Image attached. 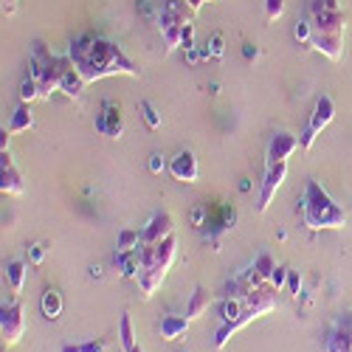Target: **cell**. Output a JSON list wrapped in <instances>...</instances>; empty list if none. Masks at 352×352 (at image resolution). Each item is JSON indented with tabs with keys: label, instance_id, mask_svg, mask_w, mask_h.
Wrapping results in <instances>:
<instances>
[{
	"label": "cell",
	"instance_id": "44",
	"mask_svg": "<svg viewBox=\"0 0 352 352\" xmlns=\"http://www.w3.org/2000/svg\"><path fill=\"white\" fill-rule=\"evenodd\" d=\"M130 352H144V346H135V349H130Z\"/></svg>",
	"mask_w": 352,
	"mask_h": 352
},
{
	"label": "cell",
	"instance_id": "27",
	"mask_svg": "<svg viewBox=\"0 0 352 352\" xmlns=\"http://www.w3.org/2000/svg\"><path fill=\"white\" fill-rule=\"evenodd\" d=\"M240 313H243V299H237V296H226V299H223V305H220V318H223V324H226V321L240 318Z\"/></svg>",
	"mask_w": 352,
	"mask_h": 352
},
{
	"label": "cell",
	"instance_id": "32",
	"mask_svg": "<svg viewBox=\"0 0 352 352\" xmlns=\"http://www.w3.org/2000/svg\"><path fill=\"white\" fill-rule=\"evenodd\" d=\"M48 248H51V243H45V240L34 243L32 248H28V262H32V265H43L45 256H48Z\"/></svg>",
	"mask_w": 352,
	"mask_h": 352
},
{
	"label": "cell",
	"instance_id": "23",
	"mask_svg": "<svg viewBox=\"0 0 352 352\" xmlns=\"http://www.w3.org/2000/svg\"><path fill=\"white\" fill-rule=\"evenodd\" d=\"M119 341H122V349L124 352H130V349L138 346L135 344V327H133V316L130 313H124L122 321H119Z\"/></svg>",
	"mask_w": 352,
	"mask_h": 352
},
{
	"label": "cell",
	"instance_id": "1",
	"mask_svg": "<svg viewBox=\"0 0 352 352\" xmlns=\"http://www.w3.org/2000/svg\"><path fill=\"white\" fill-rule=\"evenodd\" d=\"M74 68L82 74V79L91 85V82H99L104 76H138L141 71L135 68V63L130 56L116 45L113 40H104L99 34H79L68 51Z\"/></svg>",
	"mask_w": 352,
	"mask_h": 352
},
{
	"label": "cell",
	"instance_id": "26",
	"mask_svg": "<svg viewBox=\"0 0 352 352\" xmlns=\"http://www.w3.org/2000/svg\"><path fill=\"white\" fill-rule=\"evenodd\" d=\"M60 352H107V341L104 338H91V341H76V344H65Z\"/></svg>",
	"mask_w": 352,
	"mask_h": 352
},
{
	"label": "cell",
	"instance_id": "24",
	"mask_svg": "<svg viewBox=\"0 0 352 352\" xmlns=\"http://www.w3.org/2000/svg\"><path fill=\"white\" fill-rule=\"evenodd\" d=\"M251 265H254V271L259 274V279H262V282H268V279H271V274L276 271V259H274L268 251H262V254H256V259L251 262Z\"/></svg>",
	"mask_w": 352,
	"mask_h": 352
},
{
	"label": "cell",
	"instance_id": "45",
	"mask_svg": "<svg viewBox=\"0 0 352 352\" xmlns=\"http://www.w3.org/2000/svg\"><path fill=\"white\" fill-rule=\"evenodd\" d=\"M209 3H214V0H209Z\"/></svg>",
	"mask_w": 352,
	"mask_h": 352
},
{
	"label": "cell",
	"instance_id": "25",
	"mask_svg": "<svg viewBox=\"0 0 352 352\" xmlns=\"http://www.w3.org/2000/svg\"><path fill=\"white\" fill-rule=\"evenodd\" d=\"M141 248V231L135 228H122L119 240H116V251H135Z\"/></svg>",
	"mask_w": 352,
	"mask_h": 352
},
{
	"label": "cell",
	"instance_id": "43",
	"mask_svg": "<svg viewBox=\"0 0 352 352\" xmlns=\"http://www.w3.org/2000/svg\"><path fill=\"white\" fill-rule=\"evenodd\" d=\"M240 192H251V181H248V178L240 181Z\"/></svg>",
	"mask_w": 352,
	"mask_h": 352
},
{
	"label": "cell",
	"instance_id": "20",
	"mask_svg": "<svg viewBox=\"0 0 352 352\" xmlns=\"http://www.w3.org/2000/svg\"><path fill=\"white\" fill-rule=\"evenodd\" d=\"M212 307V293L206 290V287H195V293H192V299H189V307H186V316H189V321H195V318H200L203 313H206Z\"/></svg>",
	"mask_w": 352,
	"mask_h": 352
},
{
	"label": "cell",
	"instance_id": "8",
	"mask_svg": "<svg viewBox=\"0 0 352 352\" xmlns=\"http://www.w3.org/2000/svg\"><path fill=\"white\" fill-rule=\"evenodd\" d=\"M324 349L327 352H352V313L336 316L333 327L327 330V338H324Z\"/></svg>",
	"mask_w": 352,
	"mask_h": 352
},
{
	"label": "cell",
	"instance_id": "28",
	"mask_svg": "<svg viewBox=\"0 0 352 352\" xmlns=\"http://www.w3.org/2000/svg\"><path fill=\"white\" fill-rule=\"evenodd\" d=\"M141 116H144V122H146V127H150V130H161L164 116L158 113V107L153 102H141Z\"/></svg>",
	"mask_w": 352,
	"mask_h": 352
},
{
	"label": "cell",
	"instance_id": "30",
	"mask_svg": "<svg viewBox=\"0 0 352 352\" xmlns=\"http://www.w3.org/2000/svg\"><path fill=\"white\" fill-rule=\"evenodd\" d=\"M181 37H184V25H169V28H164L166 54H169L172 48H181Z\"/></svg>",
	"mask_w": 352,
	"mask_h": 352
},
{
	"label": "cell",
	"instance_id": "12",
	"mask_svg": "<svg viewBox=\"0 0 352 352\" xmlns=\"http://www.w3.org/2000/svg\"><path fill=\"white\" fill-rule=\"evenodd\" d=\"M0 189H3V195H23L25 192L23 172L14 166L9 150L0 153Z\"/></svg>",
	"mask_w": 352,
	"mask_h": 352
},
{
	"label": "cell",
	"instance_id": "34",
	"mask_svg": "<svg viewBox=\"0 0 352 352\" xmlns=\"http://www.w3.org/2000/svg\"><path fill=\"white\" fill-rule=\"evenodd\" d=\"M282 12H285V0H265V20L268 23L279 20Z\"/></svg>",
	"mask_w": 352,
	"mask_h": 352
},
{
	"label": "cell",
	"instance_id": "4",
	"mask_svg": "<svg viewBox=\"0 0 352 352\" xmlns=\"http://www.w3.org/2000/svg\"><path fill=\"white\" fill-rule=\"evenodd\" d=\"M276 287L271 285V282H262V285H256L248 296L243 299V313H240V318H234V321H226V324L217 330V336H214V346L217 349H223L226 344H228V338L231 336H237L243 327H248L251 321H256L259 316H265V313H271L274 307H276Z\"/></svg>",
	"mask_w": 352,
	"mask_h": 352
},
{
	"label": "cell",
	"instance_id": "10",
	"mask_svg": "<svg viewBox=\"0 0 352 352\" xmlns=\"http://www.w3.org/2000/svg\"><path fill=\"white\" fill-rule=\"evenodd\" d=\"M169 175L178 184H195L197 181V172H200V166H197V158H195V153L192 150H181L175 158H169Z\"/></svg>",
	"mask_w": 352,
	"mask_h": 352
},
{
	"label": "cell",
	"instance_id": "7",
	"mask_svg": "<svg viewBox=\"0 0 352 352\" xmlns=\"http://www.w3.org/2000/svg\"><path fill=\"white\" fill-rule=\"evenodd\" d=\"M94 130L99 135H107V138H122V133H124V116H122V107L116 104L113 99L102 102V113L96 116Z\"/></svg>",
	"mask_w": 352,
	"mask_h": 352
},
{
	"label": "cell",
	"instance_id": "31",
	"mask_svg": "<svg viewBox=\"0 0 352 352\" xmlns=\"http://www.w3.org/2000/svg\"><path fill=\"white\" fill-rule=\"evenodd\" d=\"M293 37H296L299 45H310V40H313V23L299 20L296 25H293Z\"/></svg>",
	"mask_w": 352,
	"mask_h": 352
},
{
	"label": "cell",
	"instance_id": "38",
	"mask_svg": "<svg viewBox=\"0 0 352 352\" xmlns=\"http://www.w3.org/2000/svg\"><path fill=\"white\" fill-rule=\"evenodd\" d=\"M164 166H169V164L164 161V153H153V155H150V172H153V175H161Z\"/></svg>",
	"mask_w": 352,
	"mask_h": 352
},
{
	"label": "cell",
	"instance_id": "17",
	"mask_svg": "<svg viewBox=\"0 0 352 352\" xmlns=\"http://www.w3.org/2000/svg\"><path fill=\"white\" fill-rule=\"evenodd\" d=\"M116 265H119L122 276L138 279V271H141V248H135V251H116Z\"/></svg>",
	"mask_w": 352,
	"mask_h": 352
},
{
	"label": "cell",
	"instance_id": "11",
	"mask_svg": "<svg viewBox=\"0 0 352 352\" xmlns=\"http://www.w3.org/2000/svg\"><path fill=\"white\" fill-rule=\"evenodd\" d=\"M302 146V138H296L293 133H274L271 135V141H268V166L271 164H282V161H287L293 153H296Z\"/></svg>",
	"mask_w": 352,
	"mask_h": 352
},
{
	"label": "cell",
	"instance_id": "19",
	"mask_svg": "<svg viewBox=\"0 0 352 352\" xmlns=\"http://www.w3.org/2000/svg\"><path fill=\"white\" fill-rule=\"evenodd\" d=\"M34 127V113H32V104L28 102H20L12 113V122H9V133H25V130H32Z\"/></svg>",
	"mask_w": 352,
	"mask_h": 352
},
{
	"label": "cell",
	"instance_id": "16",
	"mask_svg": "<svg viewBox=\"0 0 352 352\" xmlns=\"http://www.w3.org/2000/svg\"><path fill=\"white\" fill-rule=\"evenodd\" d=\"M344 12L341 9H330V12H321L313 14V32H341L344 34Z\"/></svg>",
	"mask_w": 352,
	"mask_h": 352
},
{
	"label": "cell",
	"instance_id": "9",
	"mask_svg": "<svg viewBox=\"0 0 352 352\" xmlns=\"http://www.w3.org/2000/svg\"><path fill=\"white\" fill-rule=\"evenodd\" d=\"M285 178H287V161L271 164V166L265 169V181H262V192H259V203H256V212H259V214L268 212L271 200L276 197V192H279V186L285 184Z\"/></svg>",
	"mask_w": 352,
	"mask_h": 352
},
{
	"label": "cell",
	"instance_id": "15",
	"mask_svg": "<svg viewBox=\"0 0 352 352\" xmlns=\"http://www.w3.org/2000/svg\"><path fill=\"white\" fill-rule=\"evenodd\" d=\"M189 316H175V313H169V316H164L161 321H158V333H161V338L164 341H178V338H184L186 333H189Z\"/></svg>",
	"mask_w": 352,
	"mask_h": 352
},
{
	"label": "cell",
	"instance_id": "37",
	"mask_svg": "<svg viewBox=\"0 0 352 352\" xmlns=\"http://www.w3.org/2000/svg\"><path fill=\"white\" fill-rule=\"evenodd\" d=\"M268 282H271V285H274L276 290L287 287V268H279V265H276V271L271 274V279H268Z\"/></svg>",
	"mask_w": 352,
	"mask_h": 352
},
{
	"label": "cell",
	"instance_id": "14",
	"mask_svg": "<svg viewBox=\"0 0 352 352\" xmlns=\"http://www.w3.org/2000/svg\"><path fill=\"white\" fill-rule=\"evenodd\" d=\"M310 45L316 51H321L333 63H338L341 56H344V34L341 32H313Z\"/></svg>",
	"mask_w": 352,
	"mask_h": 352
},
{
	"label": "cell",
	"instance_id": "36",
	"mask_svg": "<svg viewBox=\"0 0 352 352\" xmlns=\"http://www.w3.org/2000/svg\"><path fill=\"white\" fill-rule=\"evenodd\" d=\"M181 48H184V51L195 48V23H186V25H184V37H181Z\"/></svg>",
	"mask_w": 352,
	"mask_h": 352
},
{
	"label": "cell",
	"instance_id": "39",
	"mask_svg": "<svg viewBox=\"0 0 352 352\" xmlns=\"http://www.w3.org/2000/svg\"><path fill=\"white\" fill-rule=\"evenodd\" d=\"M243 56H245L248 63H256L259 60V48L254 43H243Z\"/></svg>",
	"mask_w": 352,
	"mask_h": 352
},
{
	"label": "cell",
	"instance_id": "41",
	"mask_svg": "<svg viewBox=\"0 0 352 352\" xmlns=\"http://www.w3.org/2000/svg\"><path fill=\"white\" fill-rule=\"evenodd\" d=\"M14 9H17V0H3V12L6 14H14Z\"/></svg>",
	"mask_w": 352,
	"mask_h": 352
},
{
	"label": "cell",
	"instance_id": "18",
	"mask_svg": "<svg viewBox=\"0 0 352 352\" xmlns=\"http://www.w3.org/2000/svg\"><path fill=\"white\" fill-rule=\"evenodd\" d=\"M6 282H9V290H12V296L17 299L20 293H23V285H25V262L23 259H9L6 262Z\"/></svg>",
	"mask_w": 352,
	"mask_h": 352
},
{
	"label": "cell",
	"instance_id": "2",
	"mask_svg": "<svg viewBox=\"0 0 352 352\" xmlns=\"http://www.w3.org/2000/svg\"><path fill=\"white\" fill-rule=\"evenodd\" d=\"M175 248H178V240L175 234L164 243H155V245H146L141 243V271H138V287H141V296L150 299L155 296V290L164 285L172 262H175Z\"/></svg>",
	"mask_w": 352,
	"mask_h": 352
},
{
	"label": "cell",
	"instance_id": "6",
	"mask_svg": "<svg viewBox=\"0 0 352 352\" xmlns=\"http://www.w3.org/2000/svg\"><path fill=\"white\" fill-rule=\"evenodd\" d=\"M23 333H25V316H23V305H20V302L3 305V310H0V338H3V344H6V346L20 344Z\"/></svg>",
	"mask_w": 352,
	"mask_h": 352
},
{
	"label": "cell",
	"instance_id": "40",
	"mask_svg": "<svg viewBox=\"0 0 352 352\" xmlns=\"http://www.w3.org/2000/svg\"><path fill=\"white\" fill-rule=\"evenodd\" d=\"M186 60H189V63H192V65H195V63H197V60H203V56H200V48H197V45H195V48H189V51H186Z\"/></svg>",
	"mask_w": 352,
	"mask_h": 352
},
{
	"label": "cell",
	"instance_id": "42",
	"mask_svg": "<svg viewBox=\"0 0 352 352\" xmlns=\"http://www.w3.org/2000/svg\"><path fill=\"white\" fill-rule=\"evenodd\" d=\"M102 276V265H91V279H99Z\"/></svg>",
	"mask_w": 352,
	"mask_h": 352
},
{
	"label": "cell",
	"instance_id": "22",
	"mask_svg": "<svg viewBox=\"0 0 352 352\" xmlns=\"http://www.w3.org/2000/svg\"><path fill=\"white\" fill-rule=\"evenodd\" d=\"M85 85H87V82L82 79V74H79V71H76V68L71 65V68L65 71V76H63V85H60V91H63L65 96L76 99V96L82 94V87H85Z\"/></svg>",
	"mask_w": 352,
	"mask_h": 352
},
{
	"label": "cell",
	"instance_id": "21",
	"mask_svg": "<svg viewBox=\"0 0 352 352\" xmlns=\"http://www.w3.org/2000/svg\"><path fill=\"white\" fill-rule=\"evenodd\" d=\"M40 310H43V316H45L48 321L60 318V316H63V296H60V290L48 287V290L43 293V299H40Z\"/></svg>",
	"mask_w": 352,
	"mask_h": 352
},
{
	"label": "cell",
	"instance_id": "13",
	"mask_svg": "<svg viewBox=\"0 0 352 352\" xmlns=\"http://www.w3.org/2000/svg\"><path fill=\"white\" fill-rule=\"evenodd\" d=\"M169 234H175V223H172V214L166 212H158L153 214V220L146 223V228L141 231V243L146 245H155V243H164Z\"/></svg>",
	"mask_w": 352,
	"mask_h": 352
},
{
	"label": "cell",
	"instance_id": "3",
	"mask_svg": "<svg viewBox=\"0 0 352 352\" xmlns=\"http://www.w3.org/2000/svg\"><path fill=\"white\" fill-rule=\"evenodd\" d=\"M302 220L310 231H327V228H344L346 226L344 209L327 195V189L318 181H307L305 200H302Z\"/></svg>",
	"mask_w": 352,
	"mask_h": 352
},
{
	"label": "cell",
	"instance_id": "35",
	"mask_svg": "<svg viewBox=\"0 0 352 352\" xmlns=\"http://www.w3.org/2000/svg\"><path fill=\"white\" fill-rule=\"evenodd\" d=\"M287 293L293 299L302 296V276H299V271H287Z\"/></svg>",
	"mask_w": 352,
	"mask_h": 352
},
{
	"label": "cell",
	"instance_id": "5",
	"mask_svg": "<svg viewBox=\"0 0 352 352\" xmlns=\"http://www.w3.org/2000/svg\"><path fill=\"white\" fill-rule=\"evenodd\" d=\"M333 119H336V102H333V96L321 94V96L316 99V104H313L307 130L302 133V150H310V146L316 144V138L321 135V130H327Z\"/></svg>",
	"mask_w": 352,
	"mask_h": 352
},
{
	"label": "cell",
	"instance_id": "29",
	"mask_svg": "<svg viewBox=\"0 0 352 352\" xmlns=\"http://www.w3.org/2000/svg\"><path fill=\"white\" fill-rule=\"evenodd\" d=\"M34 99H40V85H37V79L25 76V79L20 82V102H28V104H32Z\"/></svg>",
	"mask_w": 352,
	"mask_h": 352
},
{
	"label": "cell",
	"instance_id": "33",
	"mask_svg": "<svg viewBox=\"0 0 352 352\" xmlns=\"http://www.w3.org/2000/svg\"><path fill=\"white\" fill-rule=\"evenodd\" d=\"M209 51H212V60H223V54H226V37L220 32L212 34L209 40Z\"/></svg>",
	"mask_w": 352,
	"mask_h": 352
}]
</instances>
